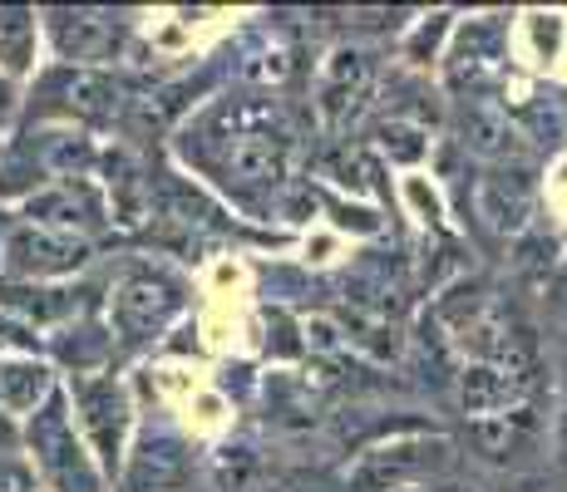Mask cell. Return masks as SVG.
Instances as JSON below:
<instances>
[{"label":"cell","instance_id":"obj_1","mask_svg":"<svg viewBox=\"0 0 567 492\" xmlns=\"http://www.w3.org/2000/svg\"><path fill=\"white\" fill-rule=\"evenodd\" d=\"M30 453L35 468L45 473L54 492H100V468L90 463V453L74 439V423L64 414V399H45L40 414L30 419Z\"/></svg>","mask_w":567,"mask_h":492},{"label":"cell","instance_id":"obj_2","mask_svg":"<svg viewBox=\"0 0 567 492\" xmlns=\"http://www.w3.org/2000/svg\"><path fill=\"white\" fill-rule=\"evenodd\" d=\"M70 399L80 409V429L90 439L94 458L104 473L124 468V433H128V394L118 379L109 375H74L70 379Z\"/></svg>","mask_w":567,"mask_h":492},{"label":"cell","instance_id":"obj_3","mask_svg":"<svg viewBox=\"0 0 567 492\" xmlns=\"http://www.w3.org/2000/svg\"><path fill=\"white\" fill-rule=\"evenodd\" d=\"M450 463L444 439H390L351 463L346 483L355 492H410L414 478H430Z\"/></svg>","mask_w":567,"mask_h":492},{"label":"cell","instance_id":"obj_4","mask_svg":"<svg viewBox=\"0 0 567 492\" xmlns=\"http://www.w3.org/2000/svg\"><path fill=\"white\" fill-rule=\"evenodd\" d=\"M178 311H183V281H173L168 271H154V266L134 271V276L114 291V305H109V315H114L118 335H124L128 345L154 341Z\"/></svg>","mask_w":567,"mask_h":492},{"label":"cell","instance_id":"obj_5","mask_svg":"<svg viewBox=\"0 0 567 492\" xmlns=\"http://www.w3.org/2000/svg\"><path fill=\"white\" fill-rule=\"evenodd\" d=\"M84 261H90V247H84V237H70V232H50V227L40 222H25V227H10L6 237V251H0V266H6V276H70V271H80Z\"/></svg>","mask_w":567,"mask_h":492},{"label":"cell","instance_id":"obj_6","mask_svg":"<svg viewBox=\"0 0 567 492\" xmlns=\"http://www.w3.org/2000/svg\"><path fill=\"white\" fill-rule=\"evenodd\" d=\"M498 64H504V25L498 20H468L460 30V45H454L450 64H444V84L454 94L478 98V90L498 74Z\"/></svg>","mask_w":567,"mask_h":492},{"label":"cell","instance_id":"obj_7","mask_svg":"<svg viewBox=\"0 0 567 492\" xmlns=\"http://www.w3.org/2000/svg\"><path fill=\"white\" fill-rule=\"evenodd\" d=\"M50 35H54L60 60L94 64V60H109V54L118 50V35H124V30H118L114 15H100V10H54Z\"/></svg>","mask_w":567,"mask_h":492},{"label":"cell","instance_id":"obj_8","mask_svg":"<svg viewBox=\"0 0 567 492\" xmlns=\"http://www.w3.org/2000/svg\"><path fill=\"white\" fill-rule=\"evenodd\" d=\"M538 419H533L528 404H514L504 414H488V419H474L468 423V443L478 448V458L488 463H518L538 448Z\"/></svg>","mask_w":567,"mask_h":492},{"label":"cell","instance_id":"obj_9","mask_svg":"<svg viewBox=\"0 0 567 492\" xmlns=\"http://www.w3.org/2000/svg\"><path fill=\"white\" fill-rule=\"evenodd\" d=\"M460 144L468 153H478V158L488 163H508L518 158V128L514 118H508L504 104H494V98H464L460 108Z\"/></svg>","mask_w":567,"mask_h":492},{"label":"cell","instance_id":"obj_10","mask_svg":"<svg viewBox=\"0 0 567 492\" xmlns=\"http://www.w3.org/2000/svg\"><path fill=\"white\" fill-rule=\"evenodd\" d=\"M474 207H478V217H484L488 232H498V237L523 232V222H528V212H533V182H528V172H518V168L488 172V178L478 182Z\"/></svg>","mask_w":567,"mask_h":492},{"label":"cell","instance_id":"obj_11","mask_svg":"<svg viewBox=\"0 0 567 492\" xmlns=\"http://www.w3.org/2000/svg\"><path fill=\"white\" fill-rule=\"evenodd\" d=\"M30 217H40V227H64V232H100L104 227V202H100V188H90V182H60V188L40 192L25 202Z\"/></svg>","mask_w":567,"mask_h":492},{"label":"cell","instance_id":"obj_12","mask_svg":"<svg viewBox=\"0 0 567 492\" xmlns=\"http://www.w3.org/2000/svg\"><path fill=\"white\" fill-rule=\"evenodd\" d=\"M223 172L227 182H243V188H271L287 178V144L271 134H233L223 153Z\"/></svg>","mask_w":567,"mask_h":492},{"label":"cell","instance_id":"obj_13","mask_svg":"<svg viewBox=\"0 0 567 492\" xmlns=\"http://www.w3.org/2000/svg\"><path fill=\"white\" fill-rule=\"evenodd\" d=\"M188 483V448L173 433H148L128 463V492H178Z\"/></svg>","mask_w":567,"mask_h":492},{"label":"cell","instance_id":"obj_14","mask_svg":"<svg viewBox=\"0 0 567 492\" xmlns=\"http://www.w3.org/2000/svg\"><path fill=\"white\" fill-rule=\"evenodd\" d=\"M523 394H528V385L514 379L508 369H498V365H478L474 359V365L460 375V399H464V409L474 414V419H488V414L514 409Z\"/></svg>","mask_w":567,"mask_h":492},{"label":"cell","instance_id":"obj_15","mask_svg":"<svg viewBox=\"0 0 567 492\" xmlns=\"http://www.w3.org/2000/svg\"><path fill=\"white\" fill-rule=\"evenodd\" d=\"M370 90V54L365 50H336L321 74V108L326 118H341L346 104H355Z\"/></svg>","mask_w":567,"mask_h":492},{"label":"cell","instance_id":"obj_16","mask_svg":"<svg viewBox=\"0 0 567 492\" xmlns=\"http://www.w3.org/2000/svg\"><path fill=\"white\" fill-rule=\"evenodd\" d=\"M50 94L64 98L70 114H84V118H109L118 108V84L109 74H94V70H74V74H60L50 84Z\"/></svg>","mask_w":567,"mask_h":492},{"label":"cell","instance_id":"obj_17","mask_svg":"<svg viewBox=\"0 0 567 492\" xmlns=\"http://www.w3.org/2000/svg\"><path fill=\"white\" fill-rule=\"evenodd\" d=\"M45 394H50V369L45 365H35V359H20V355L0 359V409L25 414V409H35Z\"/></svg>","mask_w":567,"mask_h":492},{"label":"cell","instance_id":"obj_18","mask_svg":"<svg viewBox=\"0 0 567 492\" xmlns=\"http://www.w3.org/2000/svg\"><path fill=\"white\" fill-rule=\"evenodd\" d=\"M35 10H0V70L25 74L35 60Z\"/></svg>","mask_w":567,"mask_h":492},{"label":"cell","instance_id":"obj_19","mask_svg":"<svg viewBox=\"0 0 567 492\" xmlns=\"http://www.w3.org/2000/svg\"><path fill=\"white\" fill-rule=\"evenodd\" d=\"M375 134H380V148H385L395 163H414V158H424V148H430L424 144V128L410 124V118H400V114L385 118Z\"/></svg>","mask_w":567,"mask_h":492},{"label":"cell","instance_id":"obj_20","mask_svg":"<svg viewBox=\"0 0 567 492\" xmlns=\"http://www.w3.org/2000/svg\"><path fill=\"white\" fill-rule=\"evenodd\" d=\"M450 30V15H434L430 25H420V35H414V45H410V60L414 64H424V50H434V40Z\"/></svg>","mask_w":567,"mask_h":492},{"label":"cell","instance_id":"obj_21","mask_svg":"<svg viewBox=\"0 0 567 492\" xmlns=\"http://www.w3.org/2000/svg\"><path fill=\"white\" fill-rule=\"evenodd\" d=\"M20 443V433H16V423L6 419V414H0V453H10V448Z\"/></svg>","mask_w":567,"mask_h":492},{"label":"cell","instance_id":"obj_22","mask_svg":"<svg viewBox=\"0 0 567 492\" xmlns=\"http://www.w3.org/2000/svg\"><path fill=\"white\" fill-rule=\"evenodd\" d=\"M420 492H478V488H468V483H424Z\"/></svg>","mask_w":567,"mask_h":492},{"label":"cell","instance_id":"obj_23","mask_svg":"<svg viewBox=\"0 0 567 492\" xmlns=\"http://www.w3.org/2000/svg\"><path fill=\"white\" fill-rule=\"evenodd\" d=\"M558 453H563V463H567V404H563V414H558Z\"/></svg>","mask_w":567,"mask_h":492},{"label":"cell","instance_id":"obj_24","mask_svg":"<svg viewBox=\"0 0 567 492\" xmlns=\"http://www.w3.org/2000/svg\"><path fill=\"white\" fill-rule=\"evenodd\" d=\"M10 104H16V94H10V84H0V124H6V114H10Z\"/></svg>","mask_w":567,"mask_h":492},{"label":"cell","instance_id":"obj_25","mask_svg":"<svg viewBox=\"0 0 567 492\" xmlns=\"http://www.w3.org/2000/svg\"><path fill=\"white\" fill-rule=\"evenodd\" d=\"M6 237H10V217L0 212V251H6Z\"/></svg>","mask_w":567,"mask_h":492}]
</instances>
